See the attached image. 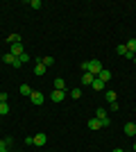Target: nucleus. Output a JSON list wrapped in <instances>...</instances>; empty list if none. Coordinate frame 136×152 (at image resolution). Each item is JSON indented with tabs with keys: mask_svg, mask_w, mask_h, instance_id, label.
Returning a JSON list of instances; mask_svg holds the SVG:
<instances>
[{
	"mask_svg": "<svg viewBox=\"0 0 136 152\" xmlns=\"http://www.w3.org/2000/svg\"><path fill=\"white\" fill-rule=\"evenodd\" d=\"M102 68H104V66H102V61H97V59H91V61H89V66H86V73H91L93 77H97Z\"/></svg>",
	"mask_w": 136,
	"mask_h": 152,
	"instance_id": "f257e3e1",
	"label": "nucleus"
},
{
	"mask_svg": "<svg viewBox=\"0 0 136 152\" xmlns=\"http://www.w3.org/2000/svg\"><path fill=\"white\" fill-rule=\"evenodd\" d=\"M2 61L9 64V66H14V68H20V66H23V64H20V59H18V57H14L12 52H7L5 57H2Z\"/></svg>",
	"mask_w": 136,
	"mask_h": 152,
	"instance_id": "f03ea898",
	"label": "nucleus"
},
{
	"mask_svg": "<svg viewBox=\"0 0 136 152\" xmlns=\"http://www.w3.org/2000/svg\"><path fill=\"white\" fill-rule=\"evenodd\" d=\"M95 118L102 123V127H109V125H111V118L107 116V111H104V109H97V111H95Z\"/></svg>",
	"mask_w": 136,
	"mask_h": 152,
	"instance_id": "7ed1b4c3",
	"label": "nucleus"
},
{
	"mask_svg": "<svg viewBox=\"0 0 136 152\" xmlns=\"http://www.w3.org/2000/svg\"><path fill=\"white\" fill-rule=\"evenodd\" d=\"M30 100H32V104H43V100H45V95L41 93V91H32V95H30Z\"/></svg>",
	"mask_w": 136,
	"mask_h": 152,
	"instance_id": "20e7f679",
	"label": "nucleus"
},
{
	"mask_svg": "<svg viewBox=\"0 0 136 152\" xmlns=\"http://www.w3.org/2000/svg\"><path fill=\"white\" fill-rule=\"evenodd\" d=\"M66 95H68V91H57V89H55V91L50 93V100H52V102H61Z\"/></svg>",
	"mask_w": 136,
	"mask_h": 152,
	"instance_id": "39448f33",
	"label": "nucleus"
},
{
	"mask_svg": "<svg viewBox=\"0 0 136 152\" xmlns=\"http://www.w3.org/2000/svg\"><path fill=\"white\" fill-rule=\"evenodd\" d=\"M9 52H12L14 57H20V55H25V48H23V43H14L9 48Z\"/></svg>",
	"mask_w": 136,
	"mask_h": 152,
	"instance_id": "423d86ee",
	"label": "nucleus"
},
{
	"mask_svg": "<svg viewBox=\"0 0 136 152\" xmlns=\"http://www.w3.org/2000/svg\"><path fill=\"white\" fill-rule=\"evenodd\" d=\"M45 141H48L45 134H34V136H32V143H34V145H45Z\"/></svg>",
	"mask_w": 136,
	"mask_h": 152,
	"instance_id": "0eeeda50",
	"label": "nucleus"
},
{
	"mask_svg": "<svg viewBox=\"0 0 136 152\" xmlns=\"http://www.w3.org/2000/svg\"><path fill=\"white\" fill-rule=\"evenodd\" d=\"M93 80H95V77L91 75V73H84V75H82V80H79V82H82V86H91V84H93Z\"/></svg>",
	"mask_w": 136,
	"mask_h": 152,
	"instance_id": "6e6552de",
	"label": "nucleus"
},
{
	"mask_svg": "<svg viewBox=\"0 0 136 152\" xmlns=\"http://www.w3.org/2000/svg\"><path fill=\"white\" fill-rule=\"evenodd\" d=\"M97 80H102V82H109V80H111V70L102 68V70H100V75H97Z\"/></svg>",
	"mask_w": 136,
	"mask_h": 152,
	"instance_id": "1a4fd4ad",
	"label": "nucleus"
},
{
	"mask_svg": "<svg viewBox=\"0 0 136 152\" xmlns=\"http://www.w3.org/2000/svg\"><path fill=\"white\" fill-rule=\"evenodd\" d=\"M45 70H48V68H45V66H43V64H36V66H34V75H39V77H43L45 75Z\"/></svg>",
	"mask_w": 136,
	"mask_h": 152,
	"instance_id": "9d476101",
	"label": "nucleus"
},
{
	"mask_svg": "<svg viewBox=\"0 0 136 152\" xmlns=\"http://www.w3.org/2000/svg\"><path fill=\"white\" fill-rule=\"evenodd\" d=\"M89 129H102V123L97 118H89Z\"/></svg>",
	"mask_w": 136,
	"mask_h": 152,
	"instance_id": "9b49d317",
	"label": "nucleus"
},
{
	"mask_svg": "<svg viewBox=\"0 0 136 152\" xmlns=\"http://www.w3.org/2000/svg\"><path fill=\"white\" fill-rule=\"evenodd\" d=\"M7 43H9V45L20 43V34H16V32H14V34H9V37H7Z\"/></svg>",
	"mask_w": 136,
	"mask_h": 152,
	"instance_id": "f8f14e48",
	"label": "nucleus"
},
{
	"mask_svg": "<svg viewBox=\"0 0 136 152\" xmlns=\"http://www.w3.org/2000/svg\"><path fill=\"white\" fill-rule=\"evenodd\" d=\"M55 89H57V91H66V80L57 77V80H55Z\"/></svg>",
	"mask_w": 136,
	"mask_h": 152,
	"instance_id": "ddd939ff",
	"label": "nucleus"
},
{
	"mask_svg": "<svg viewBox=\"0 0 136 152\" xmlns=\"http://www.w3.org/2000/svg\"><path fill=\"white\" fill-rule=\"evenodd\" d=\"M125 134H127V136H134L136 134V125L134 123H127V125H125Z\"/></svg>",
	"mask_w": 136,
	"mask_h": 152,
	"instance_id": "4468645a",
	"label": "nucleus"
},
{
	"mask_svg": "<svg viewBox=\"0 0 136 152\" xmlns=\"http://www.w3.org/2000/svg\"><path fill=\"white\" fill-rule=\"evenodd\" d=\"M18 91H20V95H27V98L32 95V89H30L27 84H20V86H18Z\"/></svg>",
	"mask_w": 136,
	"mask_h": 152,
	"instance_id": "2eb2a0df",
	"label": "nucleus"
},
{
	"mask_svg": "<svg viewBox=\"0 0 136 152\" xmlns=\"http://www.w3.org/2000/svg\"><path fill=\"white\" fill-rule=\"evenodd\" d=\"M36 61H41V64L45 66V68H50L52 64H55V59H52V57H41V59H36Z\"/></svg>",
	"mask_w": 136,
	"mask_h": 152,
	"instance_id": "dca6fc26",
	"label": "nucleus"
},
{
	"mask_svg": "<svg viewBox=\"0 0 136 152\" xmlns=\"http://www.w3.org/2000/svg\"><path fill=\"white\" fill-rule=\"evenodd\" d=\"M104 98H107V102L111 104V102H116L118 95H116V91H107V93H104Z\"/></svg>",
	"mask_w": 136,
	"mask_h": 152,
	"instance_id": "f3484780",
	"label": "nucleus"
},
{
	"mask_svg": "<svg viewBox=\"0 0 136 152\" xmlns=\"http://www.w3.org/2000/svg\"><path fill=\"white\" fill-rule=\"evenodd\" d=\"M91 86H93V89H95V91H102V89H104V82H102V80H97V77H95Z\"/></svg>",
	"mask_w": 136,
	"mask_h": 152,
	"instance_id": "a211bd4d",
	"label": "nucleus"
},
{
	"mask_svg": "<svg viewBox=\"0 0 136 152\" xmlns=\"http://www.w3.org/2000/svg\"><path fill=\"white\" fill-rule=\"evenodd\" d=\"M125 45H127V50H129V52H134V55H136V39H129Z\"/></svg>",
	"mask_w": 136,
	"mask_h": 152,
	"instance_id": "6ab92c4d",
	"label": "nucleus"
},
{
	"mask_svg": "<svg viewBox=\"0 0 136 152\" xmlns=\"http://www.w3.org/2000/svg\"><path fill=\"white\" fill-rule=\"evenodd\" d=\"M9 114V104L7 102H0V116H7Z\"/></svg>",
	"mask_w": 136,
	"mask_h": 152,
	"instance_id": "aec40b11",
	"label": "nucleus"
},
{
	"mask_svg": "<svg viewBox=\"0 0 136 152\" xmlns=\"http://www.w3.org/2000/svg\"><path fill=\"white\" fill-rule=\"evenodd\" d=\"M116 52L120 55V57H125V55H127V45H125V43H120V45L116 48Z\"/></svg>",
	"mask_w": 136,
	"mask_h": 152,
	"instance_id": "412c9836",
	"label": "nucleus"
},
{
	"mask_svg": "<svg viewBox=\"0 0 136 152\" xmlns=\"http://www.w3.org/2000/svg\"><path fill=\"white\" fill-rule=\"evenodd\" d=\"M71 98H73V100H79V98H82V89H73L71 91Z\"/></svg>",
	"mask_w": 136,
	"mask_h": 152,
	"instance_id": "4be33fe9",
	"label": "nucleus"
},
{
	"mask_svg": "<svg viewBox=\"0 0 136 152\" xmlns=\"http://www.w3.org/2000/svg\"><path fill=\"white\" fill-rule=\"evenodd\" d=\"M30 7H32V9H41L43 2H41V0H30Z\"/></svg>",
	"mask_w": 136,
	"mask_h": 152,
	"instance_id": "5701e85b",
	"label": "nucleus"
},
{
	"mask_svg": "<svg viewBox=\"0 0 136 152\" xmlns=\"http://www.w3.org/2000/svg\"><path fill=\"white\" fill-rule=\"evenodd\" d=\"M0 152H9V143L5 139H0Z\"/></svg>",
	"mask_w": 136,
	"mask_h": 152,
	"instance_id": "b1692460",
	"label": "nucleus"
},
{
	"mask_svg": "<svg viewBox=\"0 0 136 152\" xmlns=\"http://www.w3.org/2000/svg\"><path fill=\"white\" fill-rule=\"evenodd\" d=\"M18 59H20V64H25V61H30V55H27V52H25V55H20Z\"/></svg>",
	"mask_w": 136,
	"mask_h": 152,
	"instance_id": "393cba45",
	"label": "nucleus"
},
{
	"mask_svg": "<svg viewBox=\"0 0 136 152\" xmlns=\"http://www.w3.org/2000/svg\"><path fill=\"white\" fill-rule=\"evenodd\" d=\"M7 100H9V95H7V93H0V102H7Z\"/></svg>",
	"mask_w": 136,
	"mask_h": 152,
	"instance_id": "a878e982",
	"label": "nucleus"
},
{
	"mask_svg": "<svg viewBox=\"0 0 136 152\" xmlns=\"http://www.w3.org/2000/svg\"><path fill=\"white\" fill-rule=\"evenodd\" d=\"M111 152H125V150H123V148H116V150H111Z\"/></svg>",
	"mask_w": 136,
	"mask_h": 152,
	"instance_id": "bb28decb",
	"label": "nucleus"
},
{
	"mask_svg": "<svg viewBox=\"0 0 136 152\" xmlns=\"http://www.w3.org/2000/svg\"><path fill=\"white\" fill-rule=\"evenodd\" d=\"M134 152H136V143H134Z\"/></svg>",
	"mask_w": 136,
	"mask_h": 152,
	"instance_id": "cd10ccee",
	"label": "nucleus"
},
{
	"mask_svg": "<svg viewBox=\"0 0 136 152\" xmlns=\"http://www.w3.org/2000/svg\"><path fill=\"white\" fill-rule=\"evenodd\" d=\"M0 118H2V116H0Z\"/></svg>",
	"mask_w": 136,
	"mask_h": 152,
	"instance_id": "c85d7f7f",
	"label": "nucleus"
},
{
	"mask_svg": "<svg viewBox=\"0 0 136 152\" xmlns=\"http://www.w3.org/2000/svg\"><path fill=\"white\" fill-rule=\"evenodd\" d=\"M134 125H136V123H134Z\"/></svg>",
	"mask_w": 136,
	"mask_h": 152,
	"instance_id": "c756f323",
	"label": "nucleus"
}]
</instances>
